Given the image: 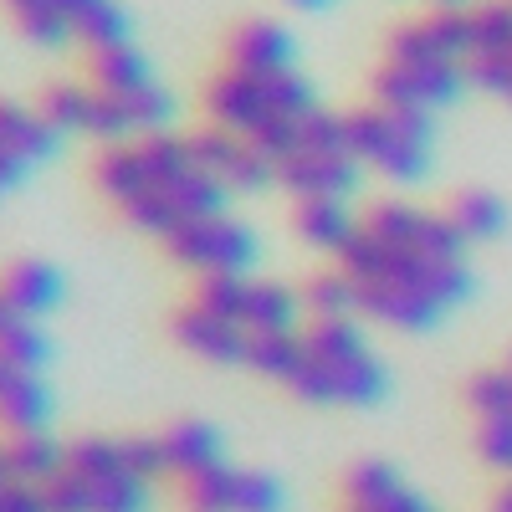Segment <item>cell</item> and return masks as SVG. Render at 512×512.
I'll return each instance as SVG.
<instances>
[{"instance_id":"obj_1","label":"cell","mask_w":512,"mask_h":512,"mask_svg":"<svg viewBox=\"0 0 512 512\" xmlns=\"http://www.w3.org/2000/svg\"><path fill=\"white\" fill-rule=\"evenodd\" d=\"M354 287V313L395 333H425L472 297L466 236L446 210L374 200L354 241L333 256Z\"/></svg>"},{"instance_id":"obj_2","label":"cell","mask_w":512,"mask_h":512,"mask_svg":"<svg viewBox=\"0 0 512 512\" xmlns=\"http://www.w3.org/2000/svg\"><path fill=\"white\" fill-rule=\"evenodd\" d=\"M98 190L113 200V210L139 226L149 236H169L200 216L231 210V190L210 175L195 134H144V139H123V144H103L98 164H93Z\"/></svg>"},{"instance_id":"obj_3","label":"cell","mask_w":512,"mask_h":512,"mask_svg":"<svg viewBox=\"0 0 512 512\" xmlns=\"http://www.w3.org/2000/svg\"><path fill=\"white\" fill-rule=\"evenodd\" d=\"M164 477L154 436H82L62 446L47 477V512H149L154 482Z\"/></svg>"},{"instance_id":"obj_4","label":"cell","mask_w":512,"mask_h":512,"mask_svg":"<svg viewBox=\"0 0 512 512\" xmlns=\"http://www.w3.org/2000/svg\"><path fill=\"white\" fill-rule=\"evenodd\" d=\"M282 390H292L308 405H354L369 410L390 395V369L379 364L369 349V338L359 318H308L297 359L282 379Z\"/></svg>"},{"instance_id":"obj_5","label":"cell","mask_w":512,"mask_h":512,"mask_svg":"<svg viewBox=\"0 0 512 512\" xmlns=\"http://www.w3.org/2000/svg\"><path fill=\"white\" fill-rule=\"evenodd\" d=\"M205 113L216 128H231V134L251 139L256 149H267L272 164L277 154L297 139L308 113H318V93L303 77V67L292 72H241L226 67L210 77L205 88Z\"/></svg>"},{"instance_id":"obj_6","label":"cell","mask_w":512,"mask_h":512,"mask_svg":"<svg viewBox=\"0 0 512 512\" xmlns=\"http://www.w3.org/2000/svg\"><path fill=\"white\" fill-rule=\"evenodd\" d=\"M349 144L364 169L384 175L390 185H420L436 164V118L420 108H390V103H364L344 113Z\"/></svg>"},{"instance_id":"obj_7","label":"cell","mask_w":512,"mask_h":512,"mask_svg":"<svg viewBox=\"0 0 512 512\" xmlns=\"http://www.w3.org/2000/svg\"><path fill=\"white\" fill-rule=\"evenodd\" d=\"M364 180V164L349 144V123L344 113H308L303 128H297V139L277 154V185L303 200V195H338L349 200Z\"/></svg>"},{"instance_id":"obj_8","label":"cell","mask_w":512,"mask_h":512,"mask_svg":"<svg viewBox=\"0 0 512 512\" xmlns=\"http://www.w3.org/2000/svg\"><path fill=\"white\" fill-rule=\"evenodd\" d=\"M164 251L195 277H251L256 262H262V236L231 210H216V216H200L180 231H169Z\"/></svg>"},{"instance_id":"obj_9","label":"cell","mask_w":512,"mask_h":512,"mask_svg":"<svg viewBox=\"0 0 512 512\" xmlns=\"http://www.w3.org/2000/svg\"><path fill=\"white\" fill-rule=\"evenodd\" d=\"M369 88L374 103L441 113L472 88V77H466V62H446V57H379Z\"/></svg>"},{"instance_id":"obj_10","label":"cell","mask_w":512,"mask_h":512,"mask_svg":"<svg viewBox=\"0 0 512 512\" xmlns=\"http://www.w3.org/2000/svg\"><path fill=\"white\" fill-rule=\"evenodd\" d=\"M180 502L185 512H282L287 492L262 466H236L226 456L216 466H205L200 477L180 482Z\"/></svg>"},{"instance_id":"obj_11","label":"cell","mask_w":512,"mask_h":512,"mask_svg":"<svg viewBox=\"0 0 512 512\" xmlns=\"http://www.w3.org/2000/svg\"><path fill=\"white\" fill-rule=\"evenodd\" d=\"M62 139L67 134L36 103L0 98V200L21 190L41 164H52L62 154Z\"/></svg>"},{"instance_id":"obj_12","label":"cell","mask_w":512,"mask_h":512,"mask_svg":"<svg viewBox=\"0 0 512 512\" xmlns=\"http://www.w3.org/2000/svg\"><path fill=\"white\" fill-rule=\"evenodd\" d=\"M195 149H200L205 169H210V175H216L231 195H262V190L277 185L272 154L256 149V144L241 139V134H231V128H216V123L200 128V134H195Z\"/></svg>"},{"instance_id":"obj_13","label":"cell","mask_w":512,"mask_h":512,"mask_svg":"<svg viewBox=\"0 0 512 512\" xmlns=\"http://www.w3.org/2000/svg\"><path fill=\"white\" fill-rule=\"evenodd\" d=\"M52 415H57V395H52L47 369L0 359V436L52 431Z\"/></svg>"},{"instance_id":"obj_14","label":"cell","mask_w":512,"mask_h":512,"mask_svg":"<svg viewBox=\"0 0 512 512\" xmlns=\"http://www.w3.org/2000/svg\"><path fill=\"white\" fill-rule=\"evenodd\" d=\"M169 328H175L180 349H190L205 364H246L251 333L236 318H226V313H216L210 303H200V297H190V303L169 318Z\"/></svg>"},{"instance_id":"obj_15","label":"cell","mask_w":512,"mask_h":512,"mask_svg":"<svg viewBox=\"0 0 512 512\" xmlns=\"http://www.w3.org/2000/svg\"><path fill=\"white\" fill-rule=\"evenodd\" d=\"M154 441H159L164 477H175V482H190V477L205 472V466L226 461L221 425H210V420H200V415H185V420H175V425H164Z\"/></svg>"},{"instance_id":"obj_16","label":"cell","mask_w":512,"mask_h":512,"mask_svg":"<svg viewBox=\"0 0 512 512\" xmlns=\"http://www.w3.org/2000/svg\"><path fill=\"white\" fill-rule=\"evenodd\" d=\"M226 67H241V72H292L297 67V36L282 21H272V16H251L226 41Z\"/></svg>"},{"instance_id":"obj_17","label":"cell","mask_w":512,"mask_h":512,"mask_svg":"<svg viewBox=\"0 0 512 512\" xmlns=\"http://www.w3.org/2000/svg\"><path fill=\"white\" fill-rule=\"evenodd\" d=\"M0 297L21 313V318H52L67 297V277L57 262H41V256H21L0 272Z\"/></svg>"},{"instance_id":"obj_18","label":"cell","mask_w":512,"mask_h":512,"mask_svg":"<svg viewBox=\"0 0 512 512\" xmlns=\"http://www.w3.org/2000/svg\"><path fill=\"white\" fill-rule=\"evenodd\" d=\"M303 292L277 282V277H246L241 287V328L251 338H262V333H292V328H303Z\"/></svg>"},{"instance_id":"obj_19","label":"cell","mask_w":512,"mask_h":512,"mask_svg":"<svg viewBox=\"0 0 512 512\" xmlns=\"http://www.w3.org/2000/svg\"><path fill=\"white\" fill-rule=\"evenodd\" d=\"M292 231H297V241H308L313 251L338 256L354 241L359 216L349 210V200H338V195H303V200H292Z\"/></svg>"},{"instance_id":"obj_20","label":"cell","mask_w":512,"mask_h":512,"mask_svg":"<svg viewBox=\"0 0 512 512\" xmlns=\"http://www.w3.org/2000/svg\"><path fill=\"white\" fill-rule=\"evenodd\" d=\"M0 11L16 26V36L41 52H62L77 41V21L62 0H0Z\"/></svg>"},{"instance_id":"obj_21","label":"cell","mask_w":512,"mask_h":512,"mask_svg":"<svg viewBox=\"0 0 512 512\" xmlns=\"http://www.w3.org/2000/svg\"><path fill=\"white\" fill-rule=\"evenodd\" d=\"M446 216L466 236V246H472V241H492V236L507 231V200L492 195V190H482V185H466V190L451 195Z\"/></svg>"},{"instance_id":"obj_22","label":"cell","mask_w":512,"mask_h":512,"mask_svg":"<svg viewBox=\"0 0 512 512\" xmlns=\"http://www.w3.org/2000/svg\"><path fill=\"white\" fill-rule=\"evenodd\" d=\"M88 82L103 93H134L154 82V62L128 41V47H108V52H88Z\"/></svg>"},{"instance_id":"obj_23","label":"cell","mask_w":512,"mask_h":512,"mask_svg":"<svg viewBox=\"0 0 512 512\" xmlns=\"http://www.w3.org/2000/svg\"><path fill=\"white\" fill-rule=\"evenodd\" d=\"M36 108L47 113L67 139L72 134H88V123H93V82L88 77H57V82L41 88Z\"/></svg>"},{"instance_id":"obj_24","label":"cell","mask_w":512,"mask_h":512,"mask_svg":"<svg viewBox=\"0 0 512 512\" xmlns=\"http://www.w3.org/2000/svg\"><path fill=\"white\" fill-rule=\"evenodd\" d=\"M77 41L88 52H108V47H128L134 41V11L123 0H98L77 16Z\"/></svg>"},{"instance_id":"obj_25","label":"cell","mask_w":512,"mask_h":512,"mask_svg":"<svg viewBox=\"0 0 512 512\" xmlns=\"http://www.w3.org/2000/svg\"><path fill=\"white\" fill-rule=\"evenodd\" d=\"M303 308H308V318H349L354 313V287H349V277H344V267H328V272H313L303 287ZM359 318V313H354Z\"/></svg>"},{"instance_id":"obj_26","label":"cell","mask_w":512,"mask_h":512,"mask_svg":"<svg viewBox=\"0 0 512 512\" xmlns=\"http://www.w3.org/2000/svg\"><path fill=\"white\" fill-rule=\"evenodd\" d=\"M0 512H47V492L36 477L21 472L6 436H0Z\"/></svg>"},{"instance_id":"obj_27","label":"cell","mask_w":512,"mask_h":512,"mask_svg":"<svg viewBox=\"0 0 512 512\" xmlns=\"http://www.w3.org/2000/svg\"><path fill=\"white\" fill-rule=\"evenodd\" d=\"M466 405L477 410V420H512V369H482L472 384H466Z\"/></svg>"},{"instance_id":"obj_28","label":"cell","mask_w":512,"mask_h":512,"mask_svg":"<svg viewBox=\"0 0 512 512\" xmlns=\"http://www.w3.org/2000/svg\"><path fill=\"white\" fill-rule=\"evenodd\" d=\"M477 451L497 472H512V420H477Z\"/></svg>"},{"instance_id":"obj_29","label":"cell","mask_w":512,"mask_h":512,"mask_svg":"<svg viewBox=\"0 0 512 512\" xmlns=\"http://www.w3.org/2000/svg\"><path fill=\"white\" fill-rule=\"evenodd\" d=\"M282 6H292V11H328L333 0H282Z\"/></svg>"},{"instance_id":"obj_30","label":"cell","mask_w":512,"mask_h":512,"mask_svg":"<svg viewBox=\"0 0 512 512\" xmlns=\"http://www.w3.org/2000/svg\"><path fill=\"white\" fill-rule=\"evenodd\" d=\"M492 512H512V482L497 492V502H492Z\"/></svg>"},{"instance_id":"obj_31","label":"cell","mask_w":512,"mask_h":512,"mask_svg":"<svg viewBox=\"0 0 512 512\" xmlns=\"http://www.w3.org/2000/svg\"><path fill=\"white\" fill-rule=\"evenodd\" d=\"M431 6H441V11H466V6H477V0H431Z\"/></svg>"},{"instance_id":"obj_32","label":"cell","mask_w":512,"mask_h":512,"mask_svg":"<svg viewBox=\"0 0 512 512\" xmlns=\"http://www.w3.org/2000/svg\"><path fill=\"white\" fill-rule=\"evenodd\" d=\"M62 6H67V11H72V21H77L82 11H88V6H98V0H62Z\"/></svg>"},{"instance_id":"obj_33","label":"cell","mask_w":512,"mask_h":512,"mask_svg":"<svg viewBox=\"0 0 512 512\" xmlns=\"http://www.w3.org/2000/svg\"><path fill=\"white\" fill-rule=\"evenodd\" d=\"M507 369H512V354H507Z\"/></svg>"}]
</instances>
